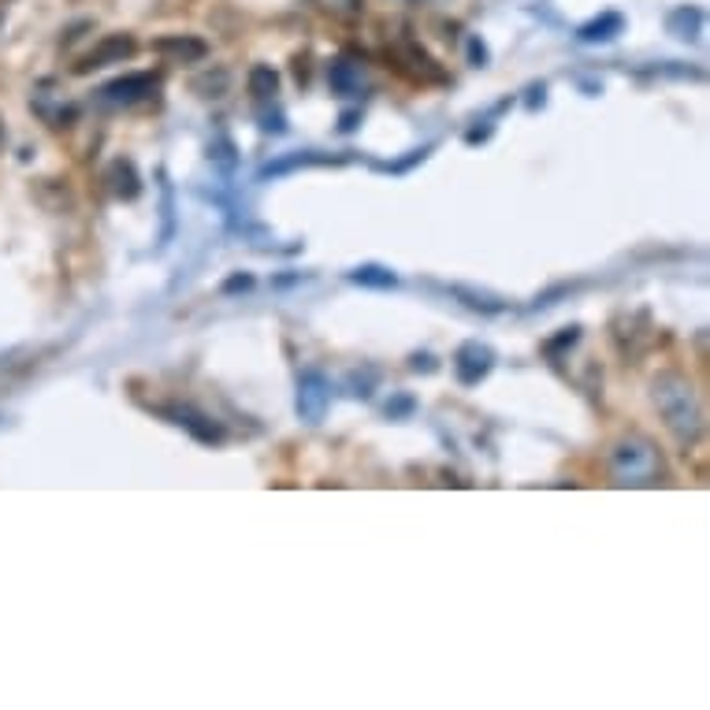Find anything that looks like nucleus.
Listing matches in <instances>:
<instances>
[{"instance_id":"2","label":"nucleus","mask_w":710,"mask_h":710,"mask_svg":"<svg viewBox=\"0 0 710 710\" xmlns=\"http://www.w3.org/2000/svg\"><path fill=\"white\" fill-rule=\"evenodd\" d=\"M610 476L621 487H651L662 476V454L648 436H625L610 450Z\"/></svg>"},{"instance_id":"16","label":"nucleus","mask_w":710,"mask_h":710,"mask_svg":"<svg viewBox=\"0 0 710 710\" xmlns=\"http://www.w3.org/2000/svg\"><path fill=\"white\" fill-rule=\"evenodd\" d=\"M246 87H250V93L257 101H268V98H275V93H280V75H275L268 63H257V68L250 71Z\"/></svg>"},{"instance_id":"3","label":"nucleus","mask_w":710,"mask_h":710,"mask_svg":"<svg viewBox=\"0 0 710 710\" xmlns=\"http://www.w3.org/2000/svg\"><path fill=\"white\" fill-rule=\"evenodd\" d=\"M156 87H161V75H153V71H134V75L104 82L98 90V104L101 109H131V104L150 101Z\"/></svg>"},{"instance_id":"12","label":"nucleus","mask_w":710,"mask_h":710,"mask_svg":"<svg viewBox=\"0 0 710 710\" xmlns=\"http://www.w3.org/2000/svg\"><path fill=\"white\" fill-rule=\"evenodd\" d=\"M625 30V19L618 12H602L599 19H591L577 30V38L585 41V45H602V41H613Z\"/></svg>"},{"instance_id":"22","label":"nucleus","mask_w":710,"mask_h":710,"mask_svg":"<svg viewBox=\"0 0 710 710\" xmlns=\"http://www.w3.org/2000/svg\"><path fill=\"white\" fill-rule=\"evenodd\" d=\"M357 120H362V112H343V123H338V131L349 134L357 126Z\"/></svg>"},{"instance_id":"8","label":"nucleus","mask_w":710,"mask_h":710,"mask_svg":"<svg viewBox=\"0 0 710 710\" xmlns=\"http://www.w3.org/2000/svg\"><path fill=\"white\" fill-rule=\"evenodd\" d=\"M153 52L168 63H201L209 57V45L194 34H164L153 41Z\"/></svg>"},{"instance_id":"7","label":"nucleus","mask_w":710,"mask_h":710,"mask_svg":"<svg viewBox=\"0 0 710 710\" xmlns=\"http://www.w3.org/2000/svg\"><path fill=\"white\" fill-rule=\"evenodd\" d=\"M395 60H398V68L406 71L409 79H417V82H443L447 75H443V68L436 60L424 52L417 41H402V45H395Z\"/></svg>"},{"instance_id":"17","label":"nucleus","mask_w":710,"mask_h":710,"mask_svg":"<svg viewBox=\"0 0 710 710\" xmlns=\"http://www.w3.org/2000/svg\"><path fill=\"white\" fill-rule=\"evenodd\" d=\"M316 4H321L324 12L338 16V19H349V16L362 12V0H316Z\"/></svg>"},{"instance_id":"1","label":"nucleus","mask_w":710,"mask_h":710,"mask_svg":"<svg viewBox=\"0 0 710 710\" xmlns=\"http://www.w3.org/2000/svg\"><path fill=\"white\" fill-rule=\"evenodd\" d=\"M651 395L655 406H659L662 424L670 428V436L681 443V447H692L703 436V402H699V390L688 376L666 368L651 379Z\"/></svg>"},{"instance_id":"15","label":"nucleus","mask_w":710,"mask_h":710,"mask_svg":"<svg viewBox=\"0 0 710 710\" xmlns=\"http://www.w3.org/2000/svg\"><path fill=\"white\" fill-rule=\"evenodd\" d=\"M349 283H357V287L390 291V287H398V275L390 272V268H379V264H365V268H354V272H349Z\"/></svg>"},{"instance_id":"11","label":"nucleus","mask_w":710,"mask_h":710,"mask_svg":"<svg viewBox=\"0 0 710 710\" xmlns=\"http://www.w3.org/2000/svg\"><path fill=\"white\" fill-rule=\"evenodd\" d=\"M104 183H109V190L120 201H134L138 194H142V175H138V168L131 161H112L109 172H104Z\"/></svg>"},{"instance_id":"6","label":"nucleus","mask_w":710,"mask_h":710,"mask_svg":"<svg viewBox=\"0 0 710 710\" xmlns=\"http://www.w3.org/2000/svg\"><path fill=\"white\" fill-rule=\"evenodd\" d=\"M134 38L131 34H109L101 38L98 45H93L87 57L79 63V75H87V71H98V68H109V63H123L134 57Z\"/></svg>"},{"instance_id":"18","label":"nucleus","mask_w":710,"mask_h":710,"mask_svg":"<svg viewBox=\"0 0 710 710\" xmlns=\"http://www.w3.org/2000/svg\"><path fill=\"white\" fill-rule=\"evenodd\" d=\"M224 87H227V75H224V71H216V79H197V82H194V90L201 93V98H205V90H216V98H220V93H224Z\"/></svg>"},{"instance_id":"14","label":"nucleus","mask_w":710,"mask_h":710,"mask_svg":"<svg viewBox=\"0 0 710 710\" xmlns=\"http://www.w3.org/2000/svg\"><path fill=\"white\" fill-rule=\"evenodd\" d=\"M666 27H670L673 38L696 41L699 30H703V12H699L696 4H684V8H677V12H670V19H666Z\"/></svg>"},{"instance_id":"21","label":"nucleus","mask_w":710,"mask_h":710,"mask_svg":"<svg viewBox=\"0 0 710 710\" xmlns=\"http://www.w3.org/2000/svg\"><path fill=\"white\" fill-rule=\"evenodd\" d=\"M413 368H417V373H420V368H424V373H436V357H432V354H413Z\"/></svg>"},{"instance_id":"24","label":"nucleus","mask_w":710,"mask_h":710,"mask_svg":"<svg viewBox=\"0 0 710 710\" xmlns=\"http://www.w3.org/2000/svg\"><path fill=\"white\" fill-rule=\"evenodd\" d=\"M4 145H8V126H4V115H0V153H4Z\"/></svg>"},{"instance_id":"19","label":"nucleus","mask_w":710,"mask_h":710,"mask_svg":"<svg viewBox=\"0 0 710 710\" xmlns=\"http://www.w3.org/2000/svg\"><path fill=\"white\" fill-rule=\"evenodd\" d=\"M253 287V275H231L224 283V294H235V291H250Z\"/></svg>"},{"instance_id":"5","label":"nucleus","mask_w":710,"mask_h":710,"mask_svg":"<svg viewBox=\"0 0 710 710\" xmlns=\"http://www.w3.org/2000/svg\"><path fill=\"white\" fill-rule=\"evenodd\" d=\"M327 406H332V384H327L321 373H305L298 379V413H302V420L321 424Z\"/></svg>"},{"instance_id":"10","label":"nucleus","mask_w":710,"mask_h":710,"mask_svg":"<svg viewBox=\"0 0 710 710\" xmlns=\"http://www.w3.org/2000/svg\"><path fill=\"white\" fill-rule=\"evenodd\" d=\"M327 82H332V93L338 98H365V71L362 63L354 60H335L332 68H327Z\"/></svg>"},{"instance_id":"9","label":"nucleus","mask_w":710,"mask_h":710,"mask_svg":"<svg viewBox=\"0 0 710 710\" xmlns=\"http://www.w3.org/2000/svg\"><path fill=\"white\" fill-rule=\"evenodd\" d=\"M164 417H172V424L186 428L190 436L201 439V443H220V439H224V428H220L216 420H209L205 413H197L194 406H172V409H164Z\"/></svg>"},{"instance_id":"20","label":"nucleus","mask_w":710,"mask_h":710,"mask_svg":"<svg viewBox=\"0 0 710 710\" xmlns=\"http://www.w3.org/2000/svg\"><path fill=\"white\" fill-rule=\"evenodd\" d=\"M469 60H473V68H484L487 63V49H484V41H469Z\"/></svg>"},{"instance_id":"23","label":"nucleus","mask_w":710,"mask_h":710,"mask_svg":"<svg viewBox=\"0 0 710 710\" xmlns=\"http://www.w3.org/2000/svg\"><path fill=\"white\" fill-rule=\"evenodd\" d=\"M409 409H413V398H398L395 406H387L390 417H395V413H409Z\"/></svg>"},{"instance_id":"13","label":"nucleus","mask_w":710,"mask_h":710,"mask_svg":"<svg viewBox=\"0 0 710 710\" xmlns=\"http://www.w3.org/2000/svg\"><path fill=\"white\" fill-rule=\"evenodd\" d=\"M346 156H321V153H294V156H283V161L275 164H264L261 168V179H272V175H287L294 168H313V164H343Z\"/></svg>"},{"instance_id":"4","label":"nucleus","mask_w":710,"mask_h":710,"mask_svg":"<svg viewBox=\"0 0 710 710\" xmlns=\"http://www.w3.org/2000/svg\"><path fill=\"white\" fill-rule=\"evenodd\" d=\"M491 368H495V349L480 343V338L462 343L458 354H454V376H458V384H465V387H476Z\"/></svg>"}]
</instances>
